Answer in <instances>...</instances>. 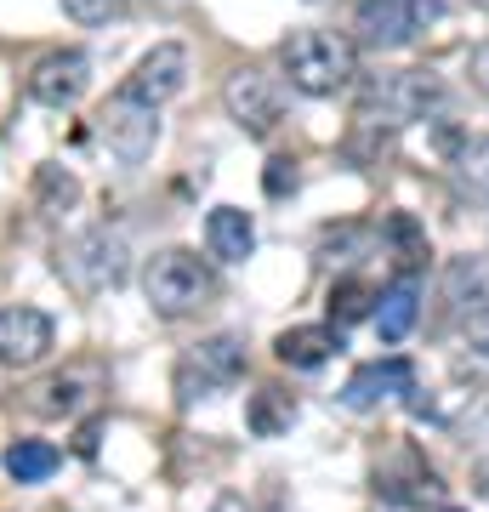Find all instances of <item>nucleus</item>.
Here are the masks:
<instances>
[{"instance_id":"obj_1","label":"nucleus","mask_w":489,"mask_h":512,"mask_svg":"<svg viewBox=\"0 0 489 512\" xmlns=\"http://www.w3.org/2000/svg\"><path fill=\"white\" fill-rule=\"evenodd\" d=\"M279 63H285L290 86L302 97H336L359 74V46L336 29H302L279 46Z\"/></svg>"},{"instance_id":"obj_2","label":"nucleus","mask_w":489,"mask_h":512,"mask_svg":"<svg viewBox=\"0 0 489 512\" xmlns=\"http://www.w3.org/2000/svg\"><path fill=\"white\" fill-rule=\"evenodd\" d=\"M143 296H148V308L160 313V319H182V313L205 308V302L217 296V274H211V268H205L194 251L171 245V251L148 256V268H143Z\"/></svg>"},{"instance_id":"obj_3","label":"nucleus","mask_w":489,"mask_h":512,"mask_svg":"<svg viewBox=\"0 0 489 512\" xmlns=\"http://www.w3.org/2000/svg\"><path fill=\"white\" fill-rule=\"evenodd\" d=\"M444 109V80L427 69H393V74H376L364 86V103H359V120L370 126H416V120H433Z\"/></svg>"},{"instance_id":"obj_4","label":"nucleus","mask_w":489,"mask_h":512,"mask_svg":"<svg viewBox=\"0 0 489 512\" xmlns=\"http://www.w3.org/2000/svg\"><path fill=\"white\" fill-rule=\"evenodd\" d=\"M131 268V251L126 239L114 234V228H86V234H74L63 251H57V274L69 279L80 296H103L114 291Z\"/></svg>"},{"instance_id":"obj_5","label":"nucleus","mask_w":489,"mask_h":512,"mask_svg":"<svg viewBox=\"0 0 489 512\" xmlns=\"http://www.w3.org/2000/svg\"><path fill=\"white\" fill-rule=\"evenodd\" d=\"M438 12H444V0H359L353 29L370 52H399V46H416L433 29Z\"/></svg>"},{"instance_id":"obj_6","label":"nucleus","mask_w":489,"mask_h":512,"mask_svg":"<svg viewBox=\"0 0 489 512\" xmlns=\"http://www.w3.org/2000/svg\"><path fill=\"white\" fill-rule=\"evenodd\" d=\"M97 143L109 148L120 165H143L154 154V143H160V109L137 103L131 92H114L97 109Z\"/></svg>"},{"instance_id":"obj_7","label":"nucleus","mask_w":489,"mask_h":512,"mask_svg":"<svg viewBox=\"0 0 489 512\" xmlns=\"http://www.w3.org/2000/svg\"><path fill=\"white\" fill-rule=\"evenodd\" d=\"M239 376H245V342L239 336H205L200 348L188 353L177 365V399L194 404V399H211V393H222V387H234Z\"/></svg>"},{"instance_id":"obj_8","label":"nucleus","mask_w":489,"mask_h":512,"mask_svg":"<svg viewBox=\"0 0 489 512\" xmlns=\"http://www.w3.org/2000/svg\"><path fill=\"white\" fill-rule=\"evenodd\" d=\"M57 348V325H52V313H40V308H0V365L6 370H29L40 365L46 353Z\"/></svg>"},{"instance_id":"obj_9","label":"nucleus","mask_w":489,"mask_h":512,"mask_svg":"<svg viewBox=\"0 0 489 512\" xmlns=\"http://www.w3.org/2000/svg\"><path fill=\"white\" fill-rule=\"evenodd\" d=\"M222 103H228V114L239 120L245 137H268V131L285 120V97H279V86H273L268 74H256V69H239L234 80L222 86Z\"/></svg>"},{"instance_id":"obj_10","label":"nucleus","mask_w":489,"mask_h":512,"mask_svg":"<svg viewBox=\"0 0 489 512\" xmlns=\"http://www.w3.org/2000/svg\"><path fill=\"white\" fill-rule=\"evenodd\" d=\"M86 86H91V63H86V52H46L29 69V97H35L40 109H74L80 97H86Z\"/></svg>"},{"instance_id":"obj_11","label":"nucleus","mask_w":489,"mask_h":512,"mask_svg":"<svg viewBox=\"0 0 489 512\" xmlns=\"http://www.w3.org/2000/svg\"><path fill=\"white\" fill-rule=\"evenodd\" d=\"M399 393H416V365L393 353V359H370V365L353 370V376H347V387H342V404L364 416V410L399 399Z\"/></svg>"},{"instance_id":"obj_12","label":"nucleus","mask_w":489,"mask_h":512,"mask_svg":"<svg viewBox=\"0 0 489 512\" xmlns=\"http://www.w3.org/2000/svg\"><path fill=\"white\" fill-rule=\"evenodd\" d=\"M182 80H188V52H182L177 40H160V46L143 52V63L120 80V92H131L137 103H154V109H160L165 97L182 92Z\"/></svg>"},{"instance_id":"obj_13","label":"nucleus","mask_w":489,"mask_h":512,"mask_svg":"<svg viewBox=\"0 0 489 512\" xmlns=\"http://www.w3.org/2000/svg\"><path fill=\"white\" fill-rule=\"evenodd\" d=\"M416 313H421V279L416 274H399L376 302V330L381 342H404L416 330Z\"/></svg>"},{"instance_id":"obj_14","label":"nucleus","mask_w":489,"mask_h":512,"mask_svg":"<svg viewBox=\"0 0 489 512\" xmlns=\"http://www.w3.org/2000/svg\"><path fill=\"white\" fill-rule=\"evenodd\" d=\"M205 245H211V256H222V262H245V256L256 251L251 211H239V205H217V211L205 217Z\"/></svg>"},{"instance_id":"obj_15","label":"nucleus","mask_w":489,"mask_h":512,"mask_svg":"<svg viewBox=\"0 0 489 512\" xmlns=\"http://www.w3.org/2000/svg\"><path fill=\"white\" fill-rule=\"evenodd\" d=\"M273 353H279V365H290V370H319L330 353H336V330L296 325V330H285V336L273 342Z\"/></svg>"},{"instance_id":"obj_16","label":"nucleus","mask_w":489,"mask_h":512,"mask_svg":"<svg viewBox=\"0 0 489 512\" xmlns=\"http://www.w3.org/2000/svg\"><path fill=\"white\" fill-rule=\"evenodd\" d=\"M245 421H251L256 439H279L290 421H296V399H290L285 387H256L251 404H245Z\"/></svg>"},{"instance_id":"obj_17","label":"nucleus","mask_w":489,"mask_h":512,"mask_svg":"<svg viewBox=\"0 0 489 512\" xmlns=\"http://www.w3.org/2000/svg\"><path fill=\"white\" fill-rule=\"evenodd\" d=\"M57 444L46 439H12L6 444V473L18 478V484H46V478L57 473Z\"/></svg>"},{"instance_id":"obj_18","label":"nucleus","mask_w":489,"mask_h":512,"mask_svg":"<svg viewBox=\"0 0 489 512\" xmlns=\"http://www.w3.org/2000/svg\"><path fill=\"white\" fill-rule=\"evenodd\" d=\"M376 285L370 279H359V274H347V279H336L330 285V319L336 325H359V319H376Z\"/></svg>"},{"instance_id":"obj_19","label":"nucleus","mask_w":489,"mask_h":512,"mask_svg":"<svg viewBox=\"0 0 489 512\" xmlns=\"http://www.w3.org/2000/svg\"><path fill=\"white\" fill-rule=\"evenodd\" d=\"M80 404H86V376H52L29 393V410L40 416H74Z\"/></svg>"},{"instance_id":"obj_20","label":"nucleus","mask_w":489,"mask_h":512,"mask_svg":"<svg viewBox=\"0 0 489 512\" xmlns=\"http://www.w3.org/2000/svg\"><path fill=\"white\" fill-rule=\"evenodd\" d=\"M455 171H461V183H467L472 194L489 200V137H467V143L455 148Z\"/></svg>"},{"instance_id":"obj_21","label":"nucleus","mask_w":489,"mask_h":512,"mask_svg":"<svg viewBox=\"0 0 489 512\" xmlns=\"http://www.w3.org/2000/svg\"><path fill=\"white\" fill-rule=\"evenodd\" d=\"M74 194H80V183H74L69 171H57V165H40L35 171V200L46 205V211H69Z\"/></svg>"},{"instance_id":"obj_22","label":"nucleus","mask_w":489,"mask_h":512,"mask_svg":"<svg viewBox=\"0 0 489 512\" xmlns=\"http://www.w3.org/2000/svg\"><path fill=\"white\" fill-rule=\"evenodd\" d=\"M387 239L404 251V274H416V262L427 256V234L416 228V217H410V211H393V217H387Z\"/></svg>"},{"instance_id":"obj_23","label":"nucleus","mask_w":489,"mask_h":512,"mask_svg":"<svg viewBox=\"0 0 489 512\" xmlns=\"http://www.w3.org/2000/svg\"><path fill=\"white\" fill-rule=\"evenodd\" d=\"M63 12H69L80 29H103V23H114L126 12V0H63Z\"/></svg>"},{"instance_id":"obj_24","label":"nucleus","mask_w":489,"mask_h":512,"mask_svg":"<svg viewBox=\"0 0 489 512\" xmlns=\"http://www.w3.org/2000/svg\"><path fill=\"white\" fill-rule=\"evenodd\" d=\"M290 188H296V165H290V160H273V165H268V194H273V200H285Z\"/></svg>"},{"instance_id":"obj_25","label":"nucleus","mask_w":489,"mask_h":512,"mask_svg":"<svg viewBox=\"0 0 489 512\" xmlns=\"http://www.w3.org/2000/svg\"><path fill=\"white\" fill-rule=\"evenodd\" d=\"M467 74H472V86L489 97V40L484 46H472V57H467Z\"/></svg>"},{"instance_id":"obj_26","label":"nucleus","mask_w":489,"mask_h":512,"mask_svg":"<svg viewBox=\"0 0 489 512\" xmlns=\"http://www.w3.org/2000/svg\"><path fill=\"white\" fill-rule=\"evenodd\" d=\"M472 490H478V495H484V501H489V456L478 461V467H472Z\"/></svg>"},{"instance_id":"obj_27","label":"nucleus","mask_w":489,"mask_h":512,"mask_svg":"<svg viewBox=\"0 0 489 512\" xmlns=\"http://www.w3.org/2000/svg\"><path fill=\"white\" fill-rule=\"evenodd\" d=\"M467 6H478V12H489V0H467Z\"/></svg>"},{"instance_id":"obj_28","label":"nucleus","mask_w":489,"mask_h":512,"mask_svg":"<svg viewBox=\"0 0 489 512\" xmlns=\"http://www.w3.org/2000/svg\"><path fill=\"white\" fill-rule=\"evenodd\" d=\"M444 512H455V507H444Z\"/></svg>"}]
</instances>
